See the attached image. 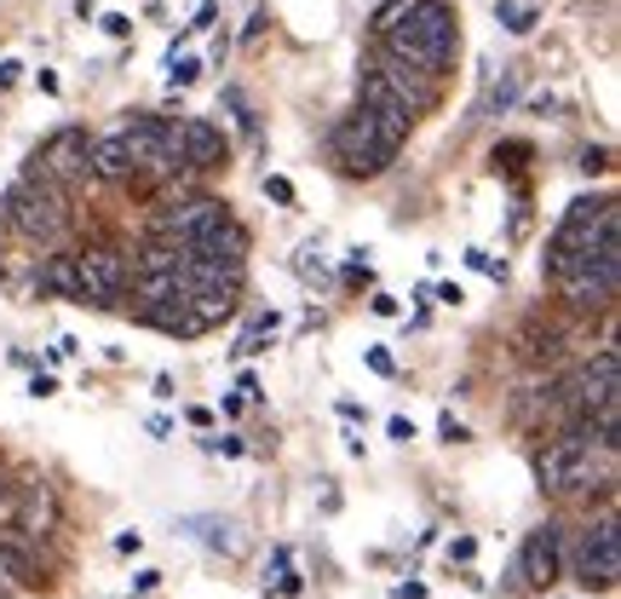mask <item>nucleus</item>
I'll return each mask as SVG.
<instances>
[{"label": "nucleus", "mask_w": 621, "mask_h": 599, "mask_svg": "<svg viewBox=\"0 0 621 599\" xmlns=\"http://www.w3.org/2000/svg\"><path fill=\"white\" fill-rule=\"evenodd\" d=\"M41 283H47L52 294H63V300H81V272H76V254H52V259H47V272H41Z\"/></svg>", "instance_id": "6ab92c4d"}, {"label": "nucleus", "mask_w": 621, "mask_h": 599, "mask_svg": "<svg viewBox=\"0 0 621 599\" xmlns=\"http://www.w3.org/2000/svg\"><path fill=\"white\" fill-rule=\"evenodd\" d=\"M472 548H477L472 537H455V542H448V559H472Z\"/></svg>", "instance_id": "c9c22d12"}, {"label": "nucleus", "mask_w": 621, "mask_h": 599, "mask_svg": "<svg viewBox=\"0 0 621 599\" xmlns=\"http://www.w3.org/2000/svg\"><path fill=\"white\" fill-rule=\"evenodd\" d=\"M386 432H392L397 444H408V439H414V421H408V415H392V426H386Z\"/></svg>", "instance_id": "cd10ccee"}, {"label": "nucleus", "mask_w": 621, "mask_h": 599, "mask_svg": "<svg viewBox=\"0 0 621 599\" xmlns=\"http://www.w3.org/2000/svg\"><path fill=\"white\" fill-rule=\"evenodd\" d=\"M368 306H374V317H397V312H403V306H397V300H392V294H374V300H368Z\"/></svg>", "instance_id": "bb28decb"}, {"label": "nucleus", "mask_w": 621, "mask_h": 599, "mask_svg": "<svg viewBox=\"0 0 621 599\" xmlns=\"http://www.w3.org/2000/svg\"><path fill=\"white\" fill-rule=\"evenodd\" d=\"M76 272H81V300L92 306H116L121 288H127V254L121 248H81L76 254Z\"/></svg>", "instance_id": "1a4fd4ad"}, {"label": "nucleus", "mask_w": 621, "mask_h": 599, "mask_svg": "<svg viewBox=\"0 0 621 599\" xmlns=\"http://www.w3.org/2000/svg\"><path fill=\"white\" fill-rule=\"evenodd\" d=\"M58 524V495L47 479H29L23 484V502H18V530L23 537H47V530Z\"/></svg>", "instance_id": "4468645a"}, {"label": "nucleus", "mask_w": 621, "mask_h": 599, "mask_svg": "<svg viewBox=\"0 0 621 599\" xmlns=\"http://www.w3.org/2000/svg\"><path fill=\"white\" fill-rule=\"evenodd\" d=\"M265 593H299V577H294V553L276 548L265 559Z\"/></svg>", "instance_id": "aec40b11"}, {"label": "nucleus", "mask_w": 621, "mask_h": 599, "mask_svg": "<svg viewBox=\"0 0 621 599\" xmlns=\"http://www.w3.org/2000/svg\"><path fill=\"white\" fill-rule=\"evenodd\" d=\"M121 145L132 156V168H156V174L185 168L179 161V121H167V116H132L121 127Z\"/></svg>", "instance_id": "423d86ee"}, {"label": "nucleus", "mask_w": 621, "mask_h": 599, "mask_svg": "<svg viewBox=\"0 0 621 599\" xmlns=\"http://www.w3.org/2000/svg\"><path fill=\"white\" fill-rule=\"evenodd\" d=\"M397 599H426V588H421V582H403V588H397Z\"/></svg>", "instance_id": "4c0bfd02"}, {"label": "nucleus", "mask_w": 621, "mask_h": 599, "mask_svg": "<svg viewBox=\"0 0 621 599\" xmlns=\"http://www.w3.org/2000/svg\"><path fill=\"white\" fill-rule=\"evenodd\" d=\"M138 272H145V277L185 272V243H179V237H150L145 248H138Z\"/></svg>", "instance_id": "f3484780"}, {"label": "nucleus", "mask_w": 621, "mask_h": 599, "mask_svg": "<svg viewBox=\"0 0 621 599\" xmlns=\"http://www.w3.org/2000/svg\"><path fill=\"white\" fill-rule=\"evenodd\" d=\"M564 283V294H570V306H610V300H615V283L621 277H604V272H593V265H575V272L570 277H559Z\"/></svg>", "instance_id": "dca6fc26"}, {"label": "nucleus", "mask_w": 621, "mask_h": 599, "mask_svg": "<svg viewBox=\"0 0 621 599\" xmlns=\"http://www.w3.org/2000/svg\"><path fill=\"white\" fill-rule=\"evenodd\" d=\"M593 473H599V444H586V439H552L541 455H535V479H541V490H552V495H575V490H586L593 484Z\"/></svg>", "instance_id": "f03ea898"}, {"label": "nucleus", "mask_w": 621, "mask_h": 599, "mask_svg": "<svg viewBox=\"0 0 621 599\" xmlns=\"http://www.w3.org/2000/svg\"><path fill=\"white\" fill-rule=\"evenodd\" d=\"M167 70H172V81H179V87H190V81L201 76V63H196V58H179V52H172V58H167Z\"/></svg>", "instance_id": "4be33fe9"}, {"label": "nucleus", "mask_w": 621, "mask_h": 599, "mask_svg": "<svg viewBox=\"0 0 621 599\" xmlns=\"http://www.w3.org/2000/svg\"><path fill=\"white\" fill-rule=\"evenodd\" d=\"M265 196H270V203H283V208H294V185L283 174H265Z\"/></svg>", "instance_id": "5701e85b"}, {"label": "nucleus", "mask_w": 621, "mask_h": 599, "mask_svg": "<svg viewBox=\"0 0 621 599\" xmlns=\"http://www.w3.org/2000/svg\"><path fill=\"white\" fill-rule=\"evenodd\" d=\"M18 70H23L18 58H0V87H12V81H18Z\"/></svg>", "instance_id": "473e14b6"}, {"label": "nucleus", "mask_w": 621, "mask_h": 599, "mask_svg": "<svg viewBox=\"0 0 621 599\" xmlns=\"http://www.w3.org/2000/svg\"><path fill=\"white\" fill-rule=\"evenodd\" d=\"M443 439H448V444H461V439H466V426H461L455 415H443Z\"/></svg>", "instance_id": "2f4dec72"}, {"label": "nucleus", "mask_w": 621, "mask_h": 599, "mask_svg": "<svg viewBox=\"0 0 621 599\" xmlns=\"http://www.w3.org/2000/svg\"><path fill=\"white\" fill-rule=\"evenodd\" d=\"M615 392H621V357L599 352L593 363H581L575 381H570V404L581 410V421H593L604 410H615Z\"/></svg>", "instance_id": "6e6552de"}, {"label": "nucleus", "mask_w": 621, "mask_h": 599, "mask_svg": "<svg viewBox=\"0 0 621 599\" xmlns=\"http://www.w3.org/2000/svg\"><path fill=\"white\" fill-rule=\"evenodd\" d=\"M179 161L185 168H219L225 161V132L214 121H201V116L179 121Z\"/></svg>", "instance_id": "ddd939ff"}, {"label": "nucleus", "mask_w": 621, "mask_h": 599, "mask_svg": "<svg viewBox=\"0 0 621 599\" xmlns=\"http://www.w3.org/2000/svg\"><path fill=\"white\" fill-rule=\"evenodd\" d=\"M7 219H12V230H23L29 243H41V237H58L63 230V196H58V185H18L12 196H7Z\"/></svg>", "instance_id": "0eeeda50"}, {"label": "nucleus", "mask_w": 621, "mask_h": 599, "mask_svg": "<svg viewBox=\"0 0 621 599\" xmlns=\"http://www.w3.org/2000/svg\"><path fill=\"white\" fill-rule=\"evenodd\" d=\"M512 98H518V70H512V76H501V81L490 87V98H483V110L495 116V110H506V105H512Z\"/></svg>", "instance_id": "412c9836"}, {"label": "nucleus", "mask_w": 621, "mask_h": 599, "mask_svg": "<svg viewBox=\"0 0 621 599\" xmlns=\"http://www.w3.org/2000/svg\"><path fill=\"white\" fill-rule=\"evenodd\" d=\"M518 577L530 588H552L564 577V524H535L524 553H518Z\"/></svg>", "instance_id": "9d476101"}, {"label": "nucleus", "mask_w": 621, "mask_h": 599, "mask_svg": "<svg viewBox=\"0 0 621 599\" xmlns=\"http://www.w3.org/2000/svg\"><path fill=\"white\" fill-rule=\"evenodd\" d=\"M466 259L477 265V272H490V277H506V265H501L495 254H483V248H466Z\"/></svg>", "instance_id": "393cba45"}, {"label": "nucleus", "mask_w": 621, "mask_h": 599, "mask_svg": "<svg viewBox=\"0 0 621 599\" xmlns=\"http://www.w3.org/2000/svg\"><path fill=\"white\" fill-rule=\"evenodd\" d=\"M138 548H145V537H138V530H121V537H116V553H138Z\"/></svg>", "instance_id": "c85d7f7f"}, {"label": "nucleus", "mask_w": 621, "mask_h": 599, "mask_svg": "<svg viewBox=\"0 0 621 599\" xmlns=\"http://www.w3.org/2000/svg\"><path fill=\"white\" fill-rule=\"evenodd\" d=\"M437 300H443V306H461L466 288H461V283H443V288H437Z\"/></svg>", "instance_id": "7c9ffc66"}, {"label": "nucleus", "mask_w": 621, "mask_h": 599, "mask_svg": "<svg viewBox=\"0 0 621 599\" xmlns=\"http://www.w3.org/2000/svg\"><path fill=\"white\" fill-rule=\"evenodd\" d=\"M363 357H368V370H374V375H397V363H392V352H386V346H368Z\"/></svg>", "instance_id": "b1692460"}, {"label": "nucleus", "mask_w": 621, "mask_h": 599, "mask_svg": "<svg viewBox=\"0 0 621 599\" xmlns=\"http://www.w3.org/2000/svg\"><path fill=\"white\" fill-rule=\"evenodd\" d=\"M185 265H196V272H214V277H236V283H241V265H248V230H241L230 214L214 219L207 230H196V237L185 243Z\"/></svg>", "instance_id": "7ed1b4c3"}, {"label": "nucleus", "mask_w": 621, "mask_h": 599, "mask_svg": "<svg viewBox=\"0 0 621 599\" xmlns=\"http://www.w3.org/2000/svg\"><path fill=\"white\" fill-rule=\"evenodd\" d=\"M87 150H92V139L81 127H58L52 139L41 145V179L47 185H63V179H87Z\"/></svg>", "instance_id": "9b49d317"}, {"label": "nucleus", "mask_w": 621, "mask_h": 599, "mask_svg": "<svg viewBox=\"0 0 621 599\" xmlns=\"http://www.w3.org/2000/svg\"><path fill=\"white\" fill-rule=\"evenodd\" d=\"M581 168H586V174H604V168H610V156H604V150H586V156H581Z\"/></svg>", "instance_id": "c756f323"}, {"label": "nucleus", "mask_w": 621, "mask_h": 599, "mask_svg": "<svg viewBox=\"0 0 621 599\" xmlns=\"http://www.w3.org/2000/svg\"><path fill=\"white\" fill-rule=\"evenodd\" d=\"M76 352H81V346H76V341H69V335H63V341L52 346V363H63V357H76Z\"/></svg>", "instance_id": "e433bc0d"}, {"label": "nucleus", "mask_w": 621, "mask_h": 599, "mask_svg": "<svg viewBox=\"0 0 621 599\" xmlns=\"http://www.w3.org/2000/svg\"><path fill=\"white\" fill-rule=\"evenodd\" d=\"M610 208H615V203H575V208L564 214V225L552 230V243H546V272H552V277H570V272H575L581 254L593 248V237H599V225H604Z\"/></svg>", "instance_id": "39448f33"}, {"label": "nucleus", "mask_w": 621, "mask_h": 599, "mask_svg": "<svg viewBox=\"0 0 621 599\" xmlns=\"http://www.w3.org/2000/svg\"><path fill=\"white\" fill-rule=\"evenodd\" d=\"M0 582H23V588L41 582V577H34V559H29L23 542H7V537H0Z\"/></svg>", "instance_id": "a211bd4d"}, {"label": "nucleus", "mask_w": 621, "mask_h": 599, "mask_svg": "<svg viewBox=\"0 0 621 599\" xmlns=\"http://www.w3.org/2000/svg\"><path fill=\"white\" fill-rule=\"evenodd\" d=\"M132 156L121 145V132H110V139H92L87 150V179H103V185H116V179H132Z\"/></svg>", "instance_id": "2eb2a0df"}, {"label": "nucleus", "mask_w": 621, "mask_h": 599, "mask_svg": "<svg viewBox=\"0 0 621 599\" xmlns=\"http://www.w3.org/2000/svg\"><path fill=\"white\" fill-rule=\"evenodd\" d=\"M12 513V490H7V479H0V519Z\"/></svg>", "instance_id": "58836bf2"}, {"label": "nucleus", "mask_w": 621, "mask_h": 599, "mask_svg": "<svg viewBox=\"0 0 621 599\" xmlns=\"http://www.w3.org/2000/svg\"><path fill=\"white\" fill-rule=\"evenodd\" d=\"M98 23H103V29H110V36H116V41H127V36H132V18H127V12H103Z\"/></svg>", "instance_id": "a878e982"}, {"label": "nucleus", "mask_w": 621, "mask_h": 599, "mask_svg": "<svg viewBox=\"0 0 621 599\" xmlns=\"http://www.w3.org/2000/svg\"><path fill=\"white\" fill-rule=\"evenodd\" d=\"M214 219H225V203H214V196H179V203H167V208L156 214V237L190 243L196 230H207Z\"/></svg>", "instance_id": "f8f14e48"}, {"label": "nucleus", "mask_w": 621, "mask_h": 599, "mask_svg": "<svg viewBox=\"0 0 621 599\" xmlns=\"http://www.w3.org/2000/svg\"><path fill=\"white\" fill-rule=\"evenodd\" d=\"M615 577H621V530H615V519H593L575 548V582L593 593H610Z\"/></svg>", "instance_id": "20e7f679"}, {"label": "nucleus", "mask_w": 621, "mask_h": 599, "mask_svg": "<svg viewBox=\"0 0 621 599\" xmlns=\"http://www.w3.org/2000/svg\"><path fill=\"white\" fill-rule=\"evenodd\" d=\"M29 392H34V397H52V392H58V381H52V375H34V381H29Z\"/></svg>", "instance_id": "72a5a7b5"}, {"label": "nucleus", "mask_w": 621, "mask_h": 599, "mask_svg": "<svg viewBox=\"0 0 621 599\" xmlns=\"http://www.w3.org/2000/svg\"><path fill=\"white\" fill-rule=\"evenodd\" d=\"M156 582H161V571H138V577H132V593H150Z\"/></svg>", "instance_id": "f704fd0d"}, {"label": "nucleus", "mask_w": 621, "mask_h": 599, "mask_svg": "<svg viewBox=\"0 0 621 599\" xmlns=\"http://www.w3.org/2000/svg\"><path fill=\"white\" fill-rule=\"evenodd\" d=\"M379 41H386L392 63H414V70H443L448 52H455V18H448V7H437V0H392L386 12L374 18Z\"/></svg>", "instance_id": "f257e3e1"}]
</instances>
